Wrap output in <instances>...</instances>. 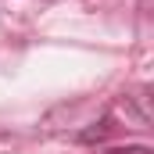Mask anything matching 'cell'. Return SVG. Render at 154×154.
I'll return each mask as SVG.
<instances>
[{"mask_svg":"<svg viewBox=\"0 0 154 154\" xmlns=\"http://www.w3.org/2000/svg\"><path fill=\"white\" fill-rule=\"evenodd\" d=\"M108 154H151L147 147H118V151H108Z\"/></svg>","mask_w":154,"mask_h":154,"instance_id":"cell-1","label":"cell"}]
</instances>
